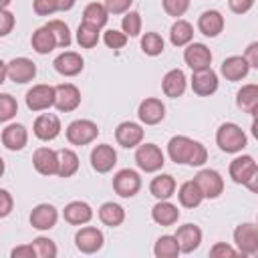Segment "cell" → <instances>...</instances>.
I'll return each instance as SVG.
<instances>
[{
    "mask_svg": "<svg viewBox=\"0 0 258 258\" xmlns=\"http://www.w3.org/2000/svg\"><path fill=\"white\" fill-rule=\"evenodd\" d=\"M167 155L173 163H187L194 167H200L208 161V149L185 135H175L167 143Z\"/></svg>",
    "mask_w": 258,
    "mask_h": 258,
    "instance_id": "6da1fadb",
    "label": "cell"
},
{
    "mask_svg": "<svg viewBox=\"0 0 258 258\" xmlns=\"http://www.w3.org/2000/svg\"><path fill=\"white\" fill-rule=\"evenodd\" d=\"M216 143L226 153H238L246 147L248 139L240 125L236 123H222L216 131Z\"/></svg>",
    "mask_w": 258,
    "mask_h": 258,
    "instance_id": "7a4b0ae2",
    "label": "cell"
},
{
    "mask_svg": "<svg viewBox=\"0 0 258 258\" xmlns=\"http://www.w3.org/2000/svg\"><path fill=\"white\" fill-rule=\"evenodd\" d=\"M230 177L236 183L248 185L252 191H256V179H258V165L252 155H240L232 159L230 163Z\"/></svg>",
    "mask_w": 258,
    "mask_h": 258,
    "instance_id": "3957f363",
    "label": "cell"
},
{
    "mask_svg": "<svg viewBox=\"0 0 258 258\" xmlns=\"http://www.w3.org/2000/svg\"><path fill=\"white\" fill-rule=\"evenodd\" d=\"M135 163L141 171L153 173L163 167L165 157H163V151L155 143H139L135 149Z\"/></svg>",
    "mask_w": 258,
    "mask_h": 258,
    "instance_id": "277c9868",
    "label": "cell"
},
{
    "mask_svg": "<svg viewBox=\"0 0 258 258\" xmlns=\"http://www.w3.org/2000/svg\"><path fill=\"white\" fill-rule=\"evenodd\" d=\"M234 242L238 248V254L254 256L258 254V226L256 224H240L234 230Z\"/></svg>",
    "mask_w": 258,
    "mask_h": 258,
    "instance_id": "5b68a950",
    "label": "cell"
},
{
    "mask_svg": "<svg viewBox=\"0 0 258 258\" xmlns=\"http://www.w3.org/2000/svg\"><path fill=\"white\" fill-rule=\"evenodd\" d=\"M97 135H99V127L91 119H77L67 127V139L73 145H87L95 141Z\"/></svg>",
    "mask_w": 258,
    "mask_h": 258,
    "instance_id": "8992f818",
    "label": "cell"
},
{
    "mask_svg": "<svg viewBox=\"0 0 258 258\" xmlns=\"http://www.w3.org/2000/svg\"><path fill=\"white\" fill-rule=\"evenodd\" d=\"M81 105V91L73 83H60L54 87V107L60 113H71Z\"/></svg>",
    "mask_w": 258,
    "mask_h": 258,
    "instance_id": "52a82bcc",
    "label": "cell"
},
{
    "mask_svg": "<svg viewBox=\"0 0 258 258\" xmlns=\"http://www.w3.org/2000/svg\"><path fill=\"white\" fill-rule=\"evenodd\" d=\"M194 181L202 189V196L208 200H216L224 191V177L216 169H200L196 173Z\"/></svg>",
    "mask_w": 258,
    "mask_h": 258,
    "instance_id": "ba28073f",
    "label": "cell"
},
{
    "mask_svg": "<svg viewBox=\"0 0 258 258\" xmlns=\"http://www.w3.org/2000/svg\"><path fill=\"white\" fill-rule=\"evenodd\" d=\"M103 244H105V236L95 226H85L75 234V246L83 254H95L103 248Z\"/></svg>",
    "mask_w": 258,
    "mask_h": 258,
    "instance_id": "9c48e42d",
    "label": "cell"
},
{
    "mask_svg": "<svg viewBox=\"0 0 258 258\" xmlns=\"http://www.w3.org/2000/svg\"><path fill=\"white\" fill-rule=\"evenodd\" d=\"M113 189L121 198H133L141 189V175L135 169H121L113 177Z\"/></svg>",
    "mask_w": 258,
    "mask_h": 258,
    "instance_id": "30bf717a",
    "label": "cell"
},
{
    "mask_svg": "<svg viewBox=\"0 0 258 258\" xmlns=\"http://www.w3.org/2000/svg\"><path fill=\"white\" fill-rule=\"evenodd\" d=\"M54 105V87L52 85H34L26 91V107L30 111H46Z\"/></svg>",
    "mask_w": 258,
    "mask_h": 258,
    "instance_id": "8fae6325",
    "label": "cell"
},
{
    "mask_svg": "<svg viewBox=\"0 0 258 258\" xmlns=\"http://www.w3.org/2000/svg\"><path fill=\"white\" fill-rule=\"evenodd\" d=\"M36 77V64L26 58V56H18L12 58L10 62H6V79L14 81V83H28Z\"/></svg>",
    "mask_w": 258,
    "mask_h": 258,
    "instance_id": "7c38bea8",
    "label": "cell"
},
{
    "mask_svg": "<svg viewBox=\"0 0 258 258\" xmlns=\"http://www.w3.org/2000/svg\"><path fill=\"white\" fill-rule=\"evenodd\" d=\"M183 60L191 71L208 69L212 64V50L202 42H189V44H185Z\"/></svg>",
    "mask_w": 258,
    "mask_h": 258,
    "instance_id": "4fadbf2b",
    "label": "cell"
},
{
    "mask_svg": "<svg viewBox=\"0 0 258 258\" xmlns=\"http://www.w3.org/2000/svg\"><path fill=\"white\" fill-rule=\"evenodd\" d=\"M191 91L200 97H210L218 91V75L212 71V67L208 69H200L194 71L191 75Z\"/></svg>",
    "mask_w": 258,
    "mask_h": 258,
    "instance_id": "5bb4252c",
    "label": "cell"
},
{
    "mask_svg": "<svg viewBox=\"0 0 258 258\" xmlns=\"http://www.w3.org/2000/svg\"><path fill=\"white\" fill-rule=\"evenodd\" d=\"M117 163V151L113 149V145L109 143H101L95 145L91 151V165L97 173H107L115 167Z\"/></svg>",
    "mask_w": 258,
    "mask_h": 258,
    "instance_id": "9a60e30c",
    "label": "cell"
},
{
    "mask_svg": "<svg viewBox=\"0 0 258 258\" xmlns=\"http://www.w3.org/2000/svg\"><path fill=\"white\" fill-rule=\"evenodd\" d=\"M32 131L40 141H52L60 133V119L54 113H42L34 119Z\"/></svg>",
    "mask_w": 258,
    "mask_h": 258,
    "instance_id": "2e32d148",
    "label": "cell"
},
{
    "mask_svg": "<svg viewBox=\"0 0 258 258\" xmlns=\"http://www.w3.org/2000/svg\"><path fill=\"white\" fill-rule=\"evenodd\" d=\"M137 117L141 123L145 125H157L163 121L165 117V105L155 99V97H147L139 103V109H137Z\"/></svg>",
    "mask_w": 258,
    "mask_h": 258,
    "instance_id": "e0dca14e",
    "label": "cell"
},
{
    "mask_svg": "<svg viewBox=\"0 0 258 258\" xmlns=\"http://www.w3.org/2000/svg\"><path fill=\"white\" fill-rule=\"evenodd\" d=\"M54 71L58 73V75H62V77H77L81 71H83V67H85V60H83V56L79 54V52H75V50H64V52H60L56 58H54Z\"/></svg>",
    "mask_w": 258,
    "mask_h": 258,
    "instance_id": "ac0fdd59",
    "label": "cell"
},
{
    "mask_svg": "<svg viewBox=\"0 0 258 258\" xmlns=\"http://www.w3.org/2000/svg\"><path fill=\"white\" fill-rule=\"evenodd\" d=\"M143 129L139 123H133V121H123L117 125L115 129V139L121 147H137L141 141H143Z\"/></svg>",
    "mask_w": 258,
    "mask_h": 258,
    "instance_id": "d6986e66",
    "label": "cell"
},
{
    "mask_svg": "<svg viewBox=\"0 0 258 258\" xmlns=\"http://www.w3.org/2000/svg\"><path fill=\"white\" fill-rule=\"evenodd\" d=\"M32 165L40 175H54L58 169V155L50 147H38L32 153Z\"/></svg>",
    "mask_w": 258,
    "mask_h": 258,
    "instance_id": "ffe728a7",
    "label": "cell"
},
{
    "mask_svg": "<svg viewBox=\"0 0 258 258\" xmlns=\"http://www.w3.org/2000/svg\"><path fill=\"white\" fill-rule=\"evenodd\" d=\"M58 220V212L52 204H38L30 212V226L36 230H50Z\"/></svg>",
    "mask_w": 258,
    "mask_h": 258,
    "instance_id": "44dd1931",
    "label": "cell"
},
{
    "mask_svg": "<svg viewBox=\"0 0 258 258\" xmlns=\"http://www.w3.org/2000/svg\"><path fill=\"white\" fill-rule=\"evenodd\" d=\"M177 244H179V252H194L198 250V246L202 244V230L196 224H183L177 228V232L173 234Z\"/></svg>",
    "mask_w": 258,
    "mask_h": 258,
    "instance_id": "7402d4cb",
    "label": "cell"
},
{
    "mask_svg": "<svg viewBox=\"0 0 258 258\" xmlns=\"http://www.w3.org/2000/svg\"><path fill=\"white\" fill-rule=\"evenodd\" d=\"M2 143L10 151H20L28 143V131L22 123H10L2 131Z\"/></svg>",
    "mask_w": 258,
    "mask_h": 258,
    "instance_id": "603a6c76",
    "label": "cell"
},
{
    "mask_svg": "<svg viewBox=\"0 0 258 258\" xmlns=\"http://www.w3.org/2000/svg\"><path fill=\"white\" fill-rule=\"evenodd\" d=\"M62 218H64L69 224H73V226H83V224H89V222H91V218H93V208H91L87 202L77 200V202H71V204L64 206Z\"/></svg>",
    "mask_w": 258,
    "mask_h": 258,
    "instance_id": "cb8c5ba5",
    "label": "cell"
},
{
    "mask_svg": "<svg viewBox=\"0 0 258 258\" xmlns=\"http://www.w3.org/2000/svg\"><path fill=\"white\" fill-rule=\"evenodd\" d=\"M161 89H163L165 97H169V99L181 97L183 91H185V75H183V71L181 69L167 71L163 75V79H161Z\"/></svg>",
    "mask_w": 258,
    "mask_h": 258,
    "instance_id": "d4e9b609",
    "label": "cell"
},
{
    "mask_svg": "<svg viewBox=\"0 0 258 258\" xmlns=\"http://www.w3.org/2000/svg\"><path fill=\"white\" fill-rule=\"evenodd\" d=\"M151 218L155 224L159 226H173L179 220V210L177 206H173L167 200H159L153 208H151Z\"/></svg>",
    "mask_w": 258,
    "mask_h": 258,
    "instance_id": "484cf974",
    "label": "cell"
},
{
    "mask_svg": "<svg viewBox=\"0 0 258 258\" xmlns=\"http://www.w3.org/2000/svg\"><path fill=\"white\" fill-rule=\"evenodd\" d=\"M198 28L206 36H218L224 30V16L218 10H206L198 18Z\"/></svg>",
    "mask_w": 258,
    "mask_h": 258,
    "instance_id": "4316f807",
    "label": "cell"
},
{
    "mask_svg": "<svg viewBox=\"0 0 258 258\" xmlns=\"http://www.w3.org/2000/svg\"><path fill=\"white\" fill-rule=\"evenodd\" d=\"M248 71H250V64L246 62L244 56H238V54L224 58V62H222V67H220V73H222L228 81H240V79H244V77L248 75Z\"/></svg>",
    "mask_w": 258,
    "mask_h": 258,
    "instance_id": "83f0119b",
    "label": "cell"
},
{
    "mask_svg": "<svg viewBox=\"0 0 258 258\" xmlns=\"http://www.w3.org/2000/svg\"><path fill=\"white\" fill-rule=\"evenodd\" d=\"M236 105L244 113L256 115V111H258V85H254V83L244 85L236 95Z\"/></svg>",
    "mask_w": 258,
    "mask_h": 258,
    "instance_id": "f1b7e54d",
    "label": "cell"
},
{
    "mask_svg": "<svg viewBox=\"0 0 258 258\" xmlns=\"http://www.w3.org/2000/svg\"><path fill=\"white\" fill-rule=\"evenodd\" d=\"M149 191H151V196L157 198V200H167V198H171V196L175 194V179H173V175H169V173H159L157 177L151 179Z\"/></svg>",
    "mask_w": 258,
    "mask_h": 258,
    "instance_id": "f546056e",
    "label": "cell"
},
{
    "mask_svg": "<svg viewBox=\"0 0 258 258\" xmlns=\"http://www.w3.org/2000/svg\"><path fill=\"white\" fill-rule=\"evenodd\" d=\"M191 38H194V26L187 20L177 18L171 24V28H169V40H171V44L173 46H185V44L191 42Z\"/></svg>",
    "mask_w": 258,
    "mask_h": 258,
    "instance_id": "4dcf8cb0",
    "label": "cell"
},
{
    "mask_svg": "<svg viewBox=\"0 0 258 258\" xmlns=\"http://www.w3.org/2000/svg\"><path fill=\"white\" fill-rule=\"evenodd\" d=\"M30 44L32 48L38 52V54H48L54 46H56V40H54V34L48 30V26H40L32 32V38H30Z\"/></svg>",
    "mask_w": 258,
    "mask_h": 258,
    "instance_id": "1f68e13d",
    "label": "cell"
},
{
    "mask_svg": "<svg viewBox=\"0 0 258 258\" xmlns=\"http://www.w3.org/2000/svg\"><path fill=\"white\" fill-rule=\"evenodd\" d=\"M177 198H179V204H181L183 208H198V206L202 204V200H204L202 189L198 187V183H196L194 179L183 181V183L179 185Z\"/></svg>",
    "mask_w": 258,
    "mask_h": 258,
    "instance_id": "d6a6232c",
    "label": "cell"
},
{
    "mask_svg": "<svg viewBox=\"0 0 258 258\" xmlns=\"http://www.w3.org/2000/svg\"><path fill=\"white\" fill-rule=\"evenodd\" d=\"M99 220L105 224V226H121L123 220H125V210L123 206L115 204V202H105L101 208H99Z\"/></svg>",
    "mask_w": 258,
    "mask_h": 258,
    "instance_id": "836d02e7",
    "label": "cell"
},
{
    "mask_svg": "<svg viewBox=\"0 0 258 258\" xmlns=\"http://www.w3.org/2000/svg\"><path fill=\"white\" fill-rule=\"evenodd\" d=\"M107 20H109V12H107V8L103 4L91 2V4L85 6V10H83V22H87L91 26H97V28H103L107 24Z\"/></svg>",
    "mask_w": 258,
    "mask_h": 258,
    "instance_id": "e575fe53",
    "label": "cell"
},
{
    "mask_svg": "<svg viewBox=\"0 0 258 258\" xmlns=\"http://www.w3.org/2000/svg\"><path fill=\"white\" fill-rule=\"evenodd\" d=\"M58 155V169H56V175L60 177H71L77 173L79 169V155L73 151V149H60L56 151Z\"/></svg>",
    "mask_w": 258,
    "mask_h": 258,
    "instance_id": "d590c367",
    "label": "cell"
},
{
    "mask_svg": "<svg viewBox=\"0 0 258 258\" xmlns=\"http://www.w3.org/2000/svg\"><path fill=\"white\" fill-rule=\"evenodd\" d=\"M153 254L157 258H175L179 254V244H177L175 236H169V234L159 236L153 246Z\"/></svg>",
    "mask_w": 258,
    "mask_h": 258,
    "instance_id": "8d00e7d4",
    "label": "cell"
},
{
    "mask_svg": "<svg viewBox=\"0 0 258 258\" xmlns=\"http://www.w3.org/2000/svg\"><path fill=\"white\" fill-rule=\"evenodd\" d=\"M99 30L101 28H97V26H91L87 22H81L79 28H77V42H79V46H83V48L97 46V42H99Z\"/></svg>",
    "mask_w": 258,
    "mask_h": 258,
    "instance_id": "74e56055",
    "label": "cell"
},
{
    "mask_svg": "<svg viewBox=\"0 0 258 258\" xmlns=\"http://www.w3.org/2000/svg\"><path fill=\"white\" fill-rule=\"evenodd\" d=\"M46 26L54 34L56 46H62V48H69L71 46V30H69V26L62 20H48Z\"/></svg>",
    "mask_w": 258,
    "mask_h": 258,
    "instance_id": "f35d334b",
    "label": "cell"
},
{
    "mask_svg": "<svg viewBox=\"0 0 258 258\" xmlns=\"http://www.w3.org/2000/svg\"><path fill=\"white\" fill-rule=\"evenodd\" d=\"M163 38H161V34H157V32H145V36L141 38V50L145 52V54H149V56H157V54H161L163 52Z\"/></svg>",
    "mask_w": 258,
    "mask_h": 258,
    "instance_id": "ab89813d",
    "label": "cell"
},
{
    "mask_svg": "<svg viewBox=\"0 0 258 258\" xmlns=\"http://www.w3.org/2000/svg\"><path fill=\"white\" fill-rule=\"evenodd\" d=\"M32 248L36 252L38 258H54L56 256V244L50 240V238H44V236H38L32 240Z\"/></svg>",
    "mask_w": 258,
    "mask_h": 258,
    "instance_id": "60d3db41",
    "label": "cell"
},
{
    "mask_svg": "<svg viewBox=\"0 0 258 258\" xmlns=\"http://www.w3.org/2000/svg\"><path fill=\"white\" fill-rule=\"evenodd\" d=\"M18 113V103L12 95L8 93H2L0 95V123H6L10 121L14 115Z\"/></svg>",
    "mask_w": 258,
    "mask_h": 258,
    "instance_id": "b9f144b4",
    "label": "cell"
},
{
    "mask_svg": "<svg viewBox=\"0 0 258 258\" xmlns=\"http://www.w3.org/2000/svg\"><path fill=\"white\" fill-rule=\"evenodd\" d=\"M121 28L127 36H139L141 32V14L139 12H125L121 20Z\"/></svg>",
    "mask_w": 258,
    "mask_h": 258,
    "instance_id": "7bdbcfd3",
    "label": "cell"
},
{
    "mask_svg": "<svg viewBox=\"0 0 258 258\" xmlns=\"http://www.w3.org/2000/svg\"><path fill=\"white\" fill-rule=\"evenodd\" d=\"M127 34L125 32H121V30H115V28H111V30H107L105 34H103V40H105V44L109 46V48H123L125 44H127Z\"/></svg>",
    "mask_w": 258,
    "mask_h": 258,
    "instance_id": "ee69618b",
    "label": "cell"
},
{
    "mask_svg": "<svg viewBox=\"0 0 258 258\" xmlns=\"http://www.w3.org/2000/svg\"><path fill=\"white\" fill-rule=\"evenodd\" d=\"M161 4H163V10L175 18L183 16L185 10L189 8V0H161Z\"/></svg>",
    "mask_w": 258,
    "mask_h": 258,
    "instance_id": "f6af8a7d",
    "label": "cell"
},
{
    "mask_svg": "<svg viewBox=\"0 0 258 258\" xmlns=\"http://www.w3.org/2000/svg\"><path fill=\"white\" fill-rule=\"evenodd\" d=\"M210 256H212V258H234V256H238V250L232 248V246L226 244V242H216V244L210 248Z\"/></svg>",
    "mask_w": 258,
    "mask_h": 258,
    "instance_id": "bcb514c9",
    "label": "cell"
},
{
    "mask_svg": "<svg viewBox=\"0 0 258 258\" xmlns=\"http://www.w3.org/2000/svg\"><path fill=\"white\" fill-rule=\"evenodd\" d=\"M14 24H16L14 14L6 8H0V36H8L14 30Z\"/></svg>",
    "mask_w": 258,
    "mask_h": 258,
    "instance_id": "7dc6e473",
    "label": "cell"
},
{
    "mask_svg": "<svg viewBox=\"0 0 258 258\" xmlns=\"http://www.w3.org/2000/svg\"><path fill=\"white\" fill-rule=\"evenodd\" d=\"M32 10L38 16H50L52 12H56V4H54V0H34Z\"/></svg>",
    "mask_w": 258,
    "mask_h": 258,
    "instance_id": "c3c4849f",
    "label": "cell"
},
{
    "mask_svg": "<svg viewBox=\"0 0 258 258\" xmlns=\"http://www.w3.org/2000/svg\"><path fill=\"white\" fill-rule=\"evenodd\" d=\"M131 2H133V0H105L103 6L107 8L109 14H123V12L129 10Z\"/></svg>",
    "mask_w": 258,
    "mask_h": 258,
    "instance_id": "681fc988",
    "label": "cell"
},
{
    "mask_svg": "<svg viewBox=\"0 0 258 258\" xmlns=\"http://www.w3.org/2000/svg\"><path fill=\"white\" fill-rule=\"evenodd\" d=\"M14 208V200L10 196V191L0 189V218H6Z\"/></svg>",
    "mask_w": 258,
    "mask_h": 258,
    "instance_id": "f907efd6",
    "label": "cell"
},
{
    "mask_svg": "<svg viewBox=\"0 0 258 258\" xmlns=\"http://www.w3.org/2000/svg\"><path fill=\"white\" fill-rule=\"evenodd\" d=\"M254 2H256V0H228V6H230V10L236 12V14H246V12L254 6Z\"/></svg>",
    "mask_w": 258,
    "mask_h": 258,
    "instance_id": "816d5d0a",
    "label": "cell"
},
{
    "mask_svg": "<svg viewBox=\"0 0 258 258\" xmlns=\"http://www.w3.org/2000/svg\"><path fill=\"white\" fill-rule=\"evenodd\" d=\"M12 258H34L36 252L32 248V244H22V246H16L12 252H10Z\"/></svg>",
    "mask_w": 258,
    "mask_h": 258,
    "instance_id": "f5cc1de1",
    "label": "cell"
},
{
    "mask_svg": "<svg viewBox=\"0 0 258 258\" xmlns=\"http://www.w3.org/2000/svg\"><path fill=\"white\" fill-rule=\"evenodd\" d=\"M246 62L250 64V69H258V42H252L248 48H246V54H244Z\"/></svg>",
    "mask_w": 258,
    "mask_h": 258,
    "instance_id": "db71d44e",
    "label": "cell"
},
{
    "mask_svg": "<svg viewBox=\"0 0 258 258\" xmlns=\"http://www.w3.org/2000/svg\"><path fill=\"white\" fill-rule=\"evenodd\" d=\"M75 2H77V0H54V4H56V10H62V12L71 10V8L75 6Z\"/></svg>",
    "mask_w": 258,
    "mask_h": 258,
    "instance_id": "11a10c76",
    "label": "cell"
},
{
    "mask_svg": "<svg viewBox=\"0 0 258 258\" xmlns=\"http://www.w3.org/2000/svg\"><path fill=\"white\" fill-rule=\"evenodd\" d=\"M6 81V62L0 58V85Z\"/></svg>",
    "mask_w": 258,
    "mask_h": 258,
    "instance_id": "9f6ffc18",
    "label": "cell"
},
{
    "mask_svg": "<svg viewBox=\"0 0 258 258\" xmlns=\"http://www.w3.org/2000/svg\"><path fill=\"white\" fill-rule=\"evenodd\" d=\"M4 169H6V165H4V159L0 157V177L4 175Z\"/></svg>",
    "mask_w": 258,
    "mask_h": 258,
    "instance_id": "6f0895ef",
    "label": "cell"
},
{
    "mask_svg": "<svg viewBox=\"0 0 258 258\" xmlns=\"http://www.w3.org/2000/svg\"><path fill=\"white\" fill-rule=\"evenodd\" d=\"M10 2H12V0H0V8H6Z\"/></svg>",
    "mask_w": 258,
    "mask_h": 258,
    "instance_id": "680465c9",
    "label": "cell"
}]
</instances>
